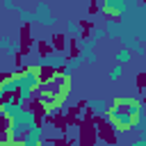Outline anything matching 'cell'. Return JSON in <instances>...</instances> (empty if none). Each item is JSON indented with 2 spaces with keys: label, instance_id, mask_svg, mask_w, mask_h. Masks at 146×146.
<instances>
[{
  "label": "cell",
  "instance_id": "obj_12",
  "mask_svg": "<svg viewBox=\"0 0 146 146\" xmlns=\"http://www.w3.org/2000/svg\"><path fill=\"white\" fill-rule=\"evenodd\" d=\"M116 62H119V64H130V62H132V52L125 50V48H121V50L116 52Z\"/></svg>",
  "mask_w": 146,
  "mask_h": 146
},
{
  "label": "cell",
  "instance_id": "obj_10",
  "mask_svg": "<svg viewBox=\"0 0 146 146\" xmlns=\"http://www.w3.org/2000/svg\"><path fill=\"white\" fill-rule=\"evenodd\" d=\"M103 32H105V34H110V39H119V34L123 32V27H121V23H119V21H112V18H107V23H105Z\"/></svg>",
  "mask_w": 146,
  "mask_h": 146
},
{
  "label": "cell",
  "instance_id": "obj_4",
  "mask_svg": "<svg viewBox=\"0 0 146 146\" xmlns=\"http://www.w3.org/2000/svg\"><path fill=\"white\" fill-rule=\"evenodd\" d=\"M32 125H36V114H34V110H25V107H21L11 119H7V135L9 137H14V139H21L23 137V132H27Z\"/></svg>",
  "mask_w": 146,
  "mask_h": 146
},
{
  "label": "cell",
  "instance_id": "obj_19",
  "mask_svg": "<svg viewBox=\"0 0 146 146\" xmlns=\"http://www.w3.org/2000/svg\"><path fill=\"white\" fill-rule=\"evenodd\" d=\"M103 36H105L103 27H96V30H94V39H91V41H98V39H103Z\"/></svg>",
  "mask_w": 146,
  "mask_h": 146
},
{
  "label": "cell",
  "instance_id": "obj_18",
  "mask_svg": "<svg viewBox=\"0 0 146 146\" xmlns=\"http://www.w3.org/2000/svg\"><path fill=\"white\" fill-rule=\"evenodd\" d=\"M18 11V16L23 18V21H34V14L32 11H25V9H16Z\"/></svg>",
  "mask_w": 146,
  "mask_h": 146
},
{
  "label": "cell",
  "instance_id": "obj_17",
  "mask_svg": "<svg viewBox=\"0 0 146 146\" xmlns=\"http://www.w3.org/2000/svg\"><path fill=\"white\" fill-rule=\"evenodd\" d=\"M66 30H68L71 34H75V36H80V34H82V30H80V25H78V23H73V21H71V23L66 25Z\"/></svg>",
  "mask_w": 146,
  "mask_h": 146
},
{
  "label": "cell",
  "instance_id": "obj_11",
  "mask_svg": "<svg viewBox=\"0 0 146 146\" xmlns=\"http://www.w3.org/2000/svg\"><path fill=\"white\" fill-rule=\"evenodd\" d=\"M64 64H66V57H62V55H55V57H52V55H48V57H43V59L39 62V66H41V68H43V66H52V68H62Z\"/></svg>",
  "mask_w": 146,
  "mask_h": 146
},
{
  "label": "cell",
  "instance_id": "obj_15",
  "mask_svg": "<svg viewBox=\"0 0 146 146\" xmlns=\"http://www.w3.org/2000/svg\"><path fill=\"white\" fill-rule=\"evenodd\" d=\"M0 146H21V139H14V137H9L7 132L0 137Z\"/></svg>",
  "mask_w": 146,
  "mask_h": 146
},
{
  "label": "cell",
  "instance_id": "obj_7",
  "mask_svg": "<svg viewBox=\"0 0 146 146\" xmlns=\"http://www.w3.org/2000/svg\"><path fill=\"white\" fill-rule=\"evenodd\" d=\"M41 141H43V128L41 125H32L21 137V146H39Z\"/></svg>",
  "mask_w": 146,
  "mask_h": 146
},
{
  "label": "cell",
  "instance_id": "obj_8",
  "mask_svg": "<svg viewBox=\"0 0 146 146\" xmlns=\"http://www.w3.org/2000/svg\"><path fill=\"white\" fill-rule=\"evenodd\" d=\"M34 21H36V23H41V25H52V14H50V7L41 2V5L36 7V11H34Z\"/></svg>",
  "mask_w": 146,
  "mask_h": 146
},
{
  "label": "cell",
  "instance_id": "obj_6",
  "mask_svg": "<svg viewBox=\"0 0 146 146\" xmlns=\"http://www.w3.org/2000/svg\"><path fill=\"white\" fill-rule=\"evenodd\" d=\"M112 107H121V110H125L132 116H144V105L135 96H119V98L112 100Z\"/></svg>",
  "mask_w": 146,
  "mask_h": 146
},
{
  "label": "cell",
  "instance_id": "obj_3",
  "mask_svg": "<svg viewBox=\"0 0 146 146\" xmlns=\"http://www.w3.org/2000/svg\"><path fill=\"white\" fill-rule=\"evenodd\" d=\"M41 73H43V68H41L39 64H32V66L18 71V98H21L23 103H27V100L32 98L34 89H36L39 82H41Z\"/></svg>",
  "mask_w": 146,
  "mask_h": 146
},
{
  "label": "cell",
  "instance_id": "obj_16",
  "mask_svg": "<svg viewBox=\"0 0 146 146\" xmlns=\"http://www.w3.org/2000/svg\"><path fill=\"white\" fill-rule=\"evenodd\" d=\"M121 75H123V68H121V64H116V66L110 71V80H119Z\"/></svg>",
  "mask_w": 146,
  "mask_h": 146
},
{
  "label": "cell",
  "instance_id": "obj_2",
  "mask_svg": "<svg viewBox=\"0 0 146 146\" xmlns=\"http://www.w3.org/2000/svg\"><path fill=\"white\" fill-rule=\"evenodd\" d=\"M105 119H107V123H110L114 130H119V132H130V130H141V128H144V116H132V114H128L125 110L112 107V105L105 110Z\"/></svg>",
  "mask_w": 146,
  "mask_h": 146
},
{
  "label": "cell",
  "instance_id": "obj_5",
  "mask_svg": "<svg viewBox=\"0 0 146 146\" xmlns=\"http://www.w3.org/2000/svg\"><path fill=\"white\" fill-rule=\"evenodd\" d=\"M98 5H100L103 14H105L107 18L119 21V18H123L125 14H130V11H132L135 0H98Z\"/></svg>",
  "mask_w": 146,
  "mask_h": 146
},
{
  "label": "cell",
  "instance_id": "obj_1",
  "mask_svg": "<svg viewBox=\"0 0 146 146\" xmlns=\"http://www.w3.org/2000/svg\"><path fill=\"white\" fill-rule=\"evenodd\" d=\"M34 91H36V100L43 107V112L52 116L64 107V103L71 94V75L52 73L48 78H41V82Z\"/></svg>",
  "mask_w": 146,
  "mask_h": 146
},
{
  "label": "cell",
  "instance_id": "obj_14",
  "mask_svg": "<svg viewBox=\"0 0 146 146\" xmlns=\"http://www.w3.org/2000/svg\"><path fill=\"white\" fill-rule=\"evenodd\" d=\"M0 48H2V50H7V52H16V50H18V46H16V43H11V41H9V39H5V36H0Z\"/></svg>",
  "mask_w": 146,
  "mask_h": 146
},
{
  "label": "cell",
  "instance_id": "obj_21",
  "mask_svg": "<svg viewBox=\"0 0 146 146\" xmlns=\"http://www.w3.org/2000/svg\"><path fill=\"white\" fill-rule=\"evenodd\" d=\"M2 5H5V9H14V2H11V0H5Z\"/></svg>",
  "mask_w": 146,
  "mask_h": 146
},
{
  "label": "cell",
  "instance_id": "obj_9",
  "mask_svg": "<svg viewBox=\"0 0 146 146\" xmlns=\"http://www.w3.org/2000/svg\"><path fill=\"white\" fill-rule=\"evenodd\" d=\"M119 39L123 41V48H125V50H130V52H132V50H135V52H141V50H144V48H141V43L137 41V36H132L130 32H121V34H119Z\"/></svg>",
  "mask_w": 146,
  "mask_h": 146
},
{
  "label": "cell",
  "instance_id": "obj_20",
  "mask_svg": "<svg viewBox=\"0 0 146 146\" xmlns=\"http://www.w3.org/2000/svg\"><path fill=\"white\" fill-rule=\"evenodd\" d=\"M132 146H146V139H144V135H141L139 139H135V141H132Z\"/></svg>",
  "mask_w": 146,
  "mask_h": 146
},
{
  "label": "cell",
  "instance_id": "obj_13",
  "mask_svg": "<svg viewBox=\"0 0 146 146\" xmlns=\"http://www.w3.org/2000/svg\"><path fill=\"white\" fill-rule=\"evenodd\" d=\"M87 107H89V110H94V112H103V114H105L107 103H105V100H96V98H94V100H89V103H87Z\"/></svg>",
  "mask_w": 146,
  "mask_h": 146
}]
</instances>
